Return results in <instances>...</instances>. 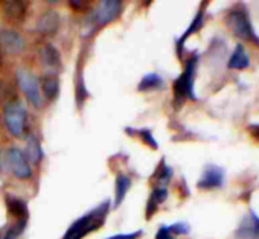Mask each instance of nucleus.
<instances>
[{"label":"nucleus","instance_id":"obj_16","mask_svg":"<svg viewBox=\"0 0 259 239\" xmlns=\"http://www.w3.org/2000/svg\"><path fill=\"white\" fill-rule=\"evenodd\" d=\"M7 207L11 216H14L17 221L19 219H28V206L23 200L13 197V195H7Z\"/></svg>","mask_w":259,"mask_h":239},{"label":"nucleus","instance_id":"obj_7","mask_svg":"<svg viewBox=\"0 0 259 239\" xmlns=\"http://www.w3.org/2000/svg\"><path fill=\"white\" fill-rule=\"evenodd\" d=\"M7 162H8V166L11 169V172L20 178V180H26V178H31L32 177V169H31V165L25 156V153L19 148H10L7 151Z\"/></svg>","mask_w":259,"mask_h":239},{"label":"nucleus","instance_id":"obj_25","mask_svg":"<svg viewBox=\"0 0 259 239\" xmlns=\"http://www.w3.org/2000/svg\"><path fill=\"white\" fill-rule=\"evenodd\" d=\"M135 133L144 140L145 145H150L151 148L157 150V142H156V139L153 137V133H151L150 130H135Z\"/></svg>","mask_w":259,"mask_h":239},{"label":"nucleus","instance_id":"obj_30","mask_svg":"<svg viewBox=\"0 0 259 239\" xmlns=\"http://www.w3.org/2000/svg\"><path fill=\"white\" fill-rule=\"evenodd\" d=\"M0 236H2V228H0ZM0 239H2V237H0Z\"/></svg>","mask_w":259,"mask_h":239},{"label":"nucleus","instance_id":"obj_21","mask_svg":"<svg viewBox=\"0 0 259 239\" xmlns=\"http://www.w3.org/2000/svg\"><path fill=\"white\" fill-rule=\"evenodd\" d=\"M163 78L156 73V72H151V73H147L141 82H139V91H151V90H159V88H163Z\"/></svg>","mask_w":259,"mask_h":239},{"label":"nucleus","instance_id":"obj_8","mask_svg":"<svg viewBox=\"0 0 259 239\" xmlns=\"http://www.w3.org/2000/svg\"><path fill=\"white\" fill-rule=\"evenodd\" d=\"M0 47L7 54H20L26 47L25 38L16 31H0Z\"/></svg>","mask_w":259,"mask_h":239},{"label":"nucleus","instance_id":"obj_24","mask_svg":"<svg viewBox=\"0 0 259 239\" xmlns=\"http://www.w3.org/2000/svg\"><path fill=\"white\" fill-rule=\"evenodd\" d=\"M156 177L159 178V181H160L162 184H165V183H168V181L171 180V177H172V169H171L169 166H166L165 162H162V165H160L159 169H157Z\"/></svg>","mask_w":259,"mask_h":239},{"label":"nucleus","instance_id":"obj_1","mask_svg":"<svg viewBox=\"0 0 259 239\" xmlns=\"http://www.w3.org/2000/svg\"><path fill=\"white\" fill-rule=\"evenodd\" d=\"M108 212H110V201H104L102 204L96 206L93 210H90L89 213L82 215L79 219L72 222V225L67 228L63 239H82V237H85L87 234L93 233L95 230H98L99 227L104 225Z\"/></svg>","mask_w":259,"mask_h":239},{"label":"nucleus","instance_id":"obj_9","mask_svg":"<svg viewBox=\"0 0 259 239\" xmlns=\"http://www.w3.org/2000/svg\"><path fill=\"white\" fill-rule=\"evenodd\" d=\"M224 183V171L220 166L209 165L204 168L200 180H198V187L200 189H215L221 187Z\"/></svg>","mask_w":259,"mask_h":239},{"label":"nucleus","instance_id":"obj_17","mask_svg":"<svg viewBox=\"0 0 259 239\" xmlns=\"http://www.w3.org/2000/svg\"><path fill=\"white\" fill-rule=\"evenodd\" d=\"M130 187H132V180L125 174H119L116 177V184H114V207H119L122 201L125 200Z\"/></svg>","mask_w":259,"mask_h":239},{"label":"nucleus","instance_id":"obj_11","mask_svg":"<svg viewBox=\"0 0 259 239\" xmlns=\"http://www.w3.org/2000/svg\"><path fill=\"white\" fill-rule=\"evenodd\" d=\"M28 14V5L22 0H10L5 2V16L11 23L20 25L25 22Z\"/></svg>","mask_w":259,"mask_h":239},{"label":"nucleus","instance_id":"obj_29","mask_svg":"<svg viewBox=\"0 0 259 239\" xmlns=\"http://www.w3.org/2000/svg\"><path fill=\"white\" fill-rule=\"evenodd\" d=\"M5 171V160H4V154H2V150H0V172Z\"/></svg>","mask_w":259,"mask_h":239},{"label":"nucleus","instance_id":"obj_27","mask_svg":"<svg viewBox=\"0 0 259 239\" xmlns=\"http://www.w3.org/2000/svg\"><path fill=\"white\" fill-rule=\"evenodd\" d=\"M142 230H138V231H133V233H120V234H114V236H110V237H105V239H139L142 236Z\"/></svg>","mask_w":259,"mask_h":239},{"label":"nucleus","instance_id":"obj_13","mask_svg":"<svg viewBox=\"0 0 259 239\" xmlns=\"http://www.w3.org/2000/svg\"><path fill=\"white\" fill-rule=\"evenodd\" d=\"M41 58H43V64L48 69V73L57 75L58 70L61 69V57H60V52L54 46L46 44L41 49Z\"/></svg>","mask_w":259,"mask_h":239},{"label":"nucleus","instance_id":"obj_3","mask_svg":"<svg viewBox=\"0 0 259 239\" xmlns=\"http://www.w3.org/2000/svg\"><path fill=\"white\" fill-rule=\"evenodd\" d=\"M4 119L8 131L19 139L25 137V127H26V119L28 111L22 101H11L5 105L4 110Z\"/></svg>","mask_w":259,"mask_h":239},{"label":"nucleus","instance_id":"obj_14","mask_svg":"<svg viewBox=\"0 0 259 239\" xmlns=\"http://www.w3.org/2000/svg\"><path fill=\"white\" fill-rule=\"evenodd\" d=\"M40 85H41V93H43V98L48 99V101H55L60 94V81H58V76L54 75V73H46L41 81H40Z\"/></svg>","mask_w":259,"mask_h":239},{"label":"nucleus","instance_id":"obj_12","mask_svg":"<svg viewBox=\"0 0 259 239\" xmlns=\"http://www.w3.org/2000/svg\"><path fill=\"white\" fill-rule=\"evenodd\" d=\"M60 28V16L55 11L45 13L37 22V31L45 35H54Z\"/></svg>","mask_w":259,"mask_h":239},{"label":"nucleus","instance_id":"obj_2","mask_svg":"<svg viewBox=\"0 0 259 239\" xmlns=\"http://www.w3.org/2000/svg\"><path fill=\"white\" fill-rule=\"evenodd\" d=\"M197 64H198V57L192 55L186 66L183 73L176 79L174 82V98L176 102H183L185 99H197L195 91H194V81H195V72H197Z\"/></svg>","mask_w":259,"mask_h":239},{"label":"nucleus","instance_id":"obj_5","mask_svg":"<svg viewBox=\"0 0 259 239\" xmlns=\"http://www.w3.org/2000/svg\"><path fill=\"white\" fill-rule=\"evenodd\" d=\"M16 79H17L19 87L25 93L26 99L35 108H41L43 104H45V98H43V93H41L40 79L34 73H31L29 70H17Z\"/></svg>","mask_w":259,"mask_h":239},{"label":"nucleus","instance_id":"obj_23","mask_svg":"<svg viewBox=\"0 0 259 239\" xmlns=\"http://www.w3.org/2000/svg\"><path fill=\"white\" fill-rule=\"evenodd\" d=\"M26 225H28V219H19L16 221L7 231H5V236L4 239H19L23 231L26 230Z\"/></svg>","mask_w":259,"mask_h":239},{"label":"nucleus","instance_id":"obj_18","mask_svg":"<svg viewBox=\"0 0 259 239\" xmlns=\"http://www.w3.org/2000/svg\"><path fill=\"white\" fill-rule=\"evenodd\" d=\"M26 159L28 162L34 163V165H38L41 160H43V150H41V145L38 142V139L35 136H28L26 139Z\"/></svg>","mask_w":259,"mask_h":239},{"label":"nucleus","instance_id":"obj_26","mask_svg":"<svg viewBox=\"0 0 259 239\" xmlns=\"http://www.w3.org/2000/svg\"><path fill=\"white\" fill-rule=\"evenodd\" d=\"M171 234H188L189 233V225L186 222H177L168 227Z\"/></svg>","mask_w":259,"mask_h":239},{"label":"nucleus","instance_id":"obj_4","mask_svg":"<svg viewBox=\"0 0 259 239\" xmlns=\"http://www.w3.org/2000/svg\"><path fill=\"white\" fill-rule=\"evenodd\" d=\"M123 11V4L120 0H104L89 17V25L95 29L104 28L113 22H116Z\"/></svg>","mask_w":259,"mask_h":239},{"label":"nucleus","instance_id":"obj_19","mask_svg":"<svg viewBox=\"0 0 259 239\" xmlns=\"http://www.w3.org/2000/svg\"><path fill=\"white\" fill-rule=\"evenodd\" d=\"M250 66V58L244 49L242 44H238L229 60V67L230 69H235V70H242V69H247Z\"/></svg>","mask_w":259,"mask_h":239},{"label":"nucleus","instance_id":"obj_22","mask_svg":"<svg viewBox=\"0 0 259 239\" xmlns=\"http://www.w3.org/2000/svg\"><path fill=\"white\" fill-rule=\"evenodd\" d=\"M75 93H76V104L81 108L84 101L89 98V91L84 85V76H82V66H78V73L75 76Z\"/></svg>","mask_w":259,"mask_h":239},{"label":"nucleus","instance_id":"obj_6","mask_svg":"<svg viewBox=\"0 0 259 239\" xmlns=\"http://www.w3.org/2000/svg\"><path fill=\"white\" fill-rule=\"evenodd\" d=\"M227 22H229L230 29L233 31V34H235L236 37L259 44V37H257L256 32L253 31L250 17H248V14H247L245 10H241V8H239V10H232V11L229 13Z\"/></svg>","mask_w":259,"mask_h":239},{"label":"nucleus","instance_id":"obj_10","mask_svg":"<svg viewBox=\"0 0 259 239\" xmlns=\"http://www.w3.org/2000/svg\"><path fill=\"white\" fill-rule=\"evenodd\" d=\"M236 237L239 239H259V216L254 212H248L247 216L241 221Z\"/></svg>","mask_w":259,"mask_h":239},{"label":"nucleus","instance_id":"obj_15","mask_svg":"<svg viewBox=\"0 0 259 239\" xmlns=\"http://www.w3.org/2000/svg\"><path fill=\"white\" fill-rule=\"evenodd\" d=\"M166 198H168V189L165 186H157L151 192V195L148 198V203H147V218L148 219L157 212V209L160 207V204L165 203Z\"/></svg>","mask_w":259,"mask_h":239},{"label":"nucleus","instance_id":"obj_28","mask_svg":"<svg viewBox=\"0 0 259 239\" xmlns=\"http://www.w3.org/2000/svg\"><path fill=\"white\" fill-rule=\"evenodd\" d=\"M156 239H174V234H171V231L168 230L166 225L160 227L156 233Z\"/></svg>","mask_w":259,"mask_h":239},{"label":"nucleus","instance_id":"obj_20","mask_svg":"<svg viewBox=\"0 0 259 239\" xmlns=\"http://www.w3.org/2000/svg\"><path fill=\"white\" fill-rule=\"evenodd\" d=\"M203 22H204V11H203V10H200V11H198V14L195 16V19L192 20V23L189 25V28L186 29V32H185V34L180 37V40L177 41V51H179V55H180V54H182V51H183L185 41H186L192 34H195V32H198V31L201 29Z\"/></svg>","mask_w":259,"mask_h":239}]
</instances>
